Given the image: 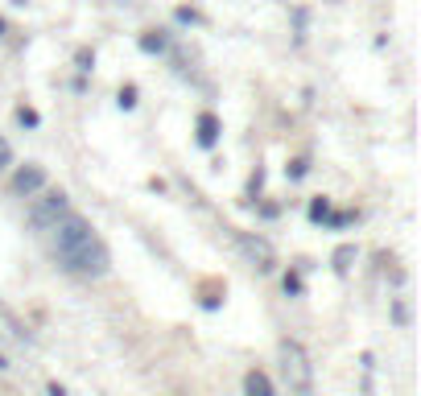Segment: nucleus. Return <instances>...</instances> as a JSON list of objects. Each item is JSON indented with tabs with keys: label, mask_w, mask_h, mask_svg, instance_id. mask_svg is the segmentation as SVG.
<instances>
[{
	"label": "nucleus",
	"mask_w": 421,
	"mask_h": 396,
	"mask_svg": "<svg viewBox=\"0 0 421 396\" xmlns=\"http://www.w3.org/2000/svg\"><path fill=\"white\" fill-rule=\"evenodd\" d=\"M54 244H58V256L67 264L70 273H83V277H103L108 273V248H103V239L91 232V223L87 219H79V215H62L58 223H54Z\"/></svg>",
	"instance_id": "obj_1"
},
{
	"label": "nucleus",
	"mask_w": 421,
	"mask_h": 396,
	"mask_svg": "<svg viewBox=\"0 0 421 396\" xmlns=\"http://www.w3.org/2000/svg\"><path fill=\"white\" fill-rule=\"evenodd\" d=\"M277 351H281V375H285L289 392L310 396V392H314V363H310L305 347H302V343H293V339H281Z\"/></svg>",
	"instance_id": "obj_2"
},
{
	"label": "nucleus",
	"mask_w": 421,
	"mask_h": 396,
	"mask_svg": "<svg viewBox=\"0 0 421 396\" xmlns=\"http://www.w3.org/2000/svg\"><path fill=\"white\" fill-rule=\"evenodd\" d=\"M62 215H70V198L62 194V190H50L46 198H38V203H33V210H29V223H33L38 232H46V227H54Z\"/></svg>",
	"instance_id": "obj_3"
},
{
	"label": "nucleus",
	"mask_w": 421,
	"mask_h": 396,
	"mask_svg": "<svg viewBox=\"0 0 421 396\" xmlns=\"http://www.w3.org/2000/svg\"><path fill=\"white\" fill-rule=\"evenodd\" d=\"M240 248H244V256L252 260L257 273H273L277 256H273V244H269V239H260V235H240Z\"/></svg>",
	"instance_id": "obj_4"
},
{
	"label": "nucleus",
	"mask_w": 421,
	"mask_h": 396,
	"mask_svg": "<svg viewBox=\"0 0 421 396\" xmlns=\"http://www.w3.org/2000/svg\"><path fill=\"white\" fill-rule=\"evenodd\" d=\"M46 186V169L42 165H25V169H17V178H13V190L17 194H33V190Z\"/></svg>",
	"instance_id": "obj_5"
},
{
	"label": "nucleus",
	"mask_w": 421,
	"mask_h": 396,
	"mask_svg": "<svg viewBox=\"0 0 421 396\" xmlns=\"http://www.w3.org/2000/svg\"><path fill=\"white\" fill-rule=\"evenodd\" d=\"M215 140H219V116H211V112H203V116H198V145H215Z\"/></svg>",
	"instance_id": "obj_6"
},
{
	"label": "nucleus",
	"mask_w": 421,
	"mask_h": 396,
	"mask_svg": "<svg viewBox=\"0 0 421 396\" xmlns=\"http://www.w3.org/2000/svg\"><path fill=\"white\" fill-rule=\"evenodd\" d=\"M244 392L248 396H273V384H269L264 372H248L244 375Z\"/></svg>",
	"instance_id": "obj_7"
},
{
	"label": "nucleus",
	"mask_w": 421,
	"mask_h": 396,
	"mask_svg": "<svg viewBox=\"0 0 421 396\" xmlns=\"http://www.w3.org/2000/svg\"><path fill=\"white\" fill-rule=\"evenodd\" d=\"M140 50H145V54H162L165 38H162V33H145V38H140Z\"/></svg>",
	"instance_id": "obj_8"
},
{
	"label": "nucleus",
	"mask_w": 421,
	"mask_h": 396,
	"mask_svg": "<svg viewBox=\"0 0 421 396\" xmlns=\"http://www.w3.org/2000/svg\"><path fill=\"white\" fill-rule=\"evenodd\" d=\"M351 260H355V248H351V244H343V248L335 252V268H339V273H347Z\"/></svg>",
	"instance_id": "obj_9"
},
{
	"label": "nucleus",
	"mask_w": 421,
	"mask_h": 396,
	"mask_svg": "<svg viewBox=\"0 0 421 396\" xmlns=\"http://www.w3.org/2000/svg\"><path fill=\"white\" fill-rule=\"evenodd\" d=\"M327 215H330V198H314V203H310V219H314V223H322Z\"/></svg>",
	"instance_id": "obj_10"
},
{
	"label": "nucleus",
	"mask_w": 421,
	"mask_h": 396,
	"mask_svg": "<svg viewBox=\"0 0 421 396\" xmlns=\"http://www.w3.org/2000/svg\"><path fill=\"white\" fill-rule=\"evenodd\" d=\"M120 108H137V87H120Z\"/></svg>",
	"instance_id": "obj_11"
},
{
	"label": "nucleus",
	"mask_w": 421,
	"mask_h": 396,
	"mask_svg": "<svg viewBox=\"0 0 421 396\" xmlns=\"http://www.w3.org/2000/svg\"><path fill=\"white\" fill-rule=\"evenodd\" d=\"M327 219H330V227H347V223H355L351 210H339V215H327Z\"/></svg>",
	"instance_id": "obj_12"
},
{
	"label": "nucleus",
	"mask_w": 421,
	"mask_h": 396,
	"mask_svg": "<svg viewBox=\"0 0 421 396\" xmlns=\"http://www.w3.org/2000/svg\"><path fill=\"white\" fill-rule=\"evenodd\" d=\"M0 322H4V327H9V334H13V339H17V343H25V334H21V330H17V322H13V318H9V314H4V305H0Z\"/></svg>",
	"instance_id": "obj_13"
},
{
	"label": "nucleus",
	"mask_w": 421,
	"mask_h": 396,
	"mask_svg": "<svg viewBox=\"0 0 421 396\" xmlns=\"http://www.w3.org/2000/svg\"><path fill=\"white\" fill-rule=\"evenodd\" d=\"M393 314H397V322H400V327H409V318H413L409 302H397V310H393Z\"/></svg>",
	"instance_id": "obj_14"
},
{
	"label": "nucleus",
	"mask_w": 421,
	"mask_h": 396,
	"mask_svg": "<svg viewBox=\"0 0 421 396\" xmlns=\"http://www.w3.org/2000/svg\"><path fill=\"white\" fill-rule=\"evenodd\" d=\"M305 169H310V162H305V157L289 162V178H305Z\"/></svg>",
	"instance_id": "obj_15"
},
{
	"label": "nucleus",
	"mask_w": 421,
	"mask_h": 396,
	"mask_svg": "<svg viewBox=\"0 0 421 396\" xmlns=\"http://www.w3.org/2000/svg\"><path fill=\"white\" fill-rule=\"evenodd\" d=\"M17 120H21L25 128H38V112H29V108H21V112H17Z\"/></svg>",
	"instance_id": "obj_16"
},
{
	"label": "nucleus",
	"mask_w": 421,
	"mask_h": 396,
	"mask_svg": "<svg viewBox=\"0 0 421 396\" xmlns=\"http://www.w3.org/2000/svg\"><path fill=\"white\" fill-rule=\"evenodd\" d=\"M9 162H13V149H9V140L0 137V169H4Z\"/></svg>",
	"instance_id": "obj_17"
},
{
	"label": "nucleus",
	"mask_w": 421,
	"mask_h": 396,
	"mask_svg": "<svg viewBox=\"0 0 421 396\" xmlns=\"http://www.w3.org/2000/svg\"><path fill=\"white\" fill-rule=\"evenodd\" d=\"M285 293H302V277L289 273V277H285Z\"/></svg>",
	"instance_id": "obj_18"
},
{
	"label": "nucleus",
	"mask_w": 421,
	"mask_h": 396,
	"mask_svg": "<svg viewBox=\"0 0 421 396\" xmlns=\"http://www.w3.org/2000/svg\"><path fill=\"white\" fill-rule=\"evenodd\" d=\"M91 62H95V54H87V50H79V67H83V70H91Z\"/></svg>",
	"instance_id": "obj_19"
},
{
	"label": "nucleus",
	"mask_w": 421,
	"mask_h": 396,
	"mask_svg": "<svg viewBox=\"0 0 421 396\" xmlns=\"http://www.w3.org/2000/svg\"><path fill=\"white\" fill-rule=\"evenodd\" d=\"M50 396H67V392H62V388H58V384H50Z\"/></svg>",
	"instance_id": "obj_20"
},
{
	"label": "nucleus",
	"mask_w": 421,
	"mask_h": 396,
	"mask_svg": "<svg viewBox=\"0 0 421 396\" xmlns=\"http://www.w3.org/2000/svg\"><path fill=\"white\" fill-rule=\"evenodd\" d=\"M0 33H4V21H0Z\"/></svg>",
	"instance_id": "obj_21"
}]
</instances>
